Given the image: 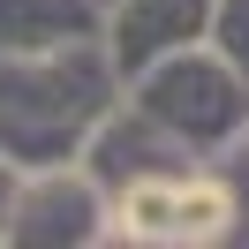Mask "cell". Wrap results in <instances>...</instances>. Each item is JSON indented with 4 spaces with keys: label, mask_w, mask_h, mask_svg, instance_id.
Segmentation results:
<instances>
[{
    "label": "cell",
    "mask_w": 249,
    "mask_h": 249,
    "mask_svg": "<svg viewBox=\"0 0 249 249\" xmlns=\"http://www.w3.org/2000/svg\"><path fill=\"white\" fill-rule=\"evenodd\" d=\"M121 91V68L106 61L98 38L46 53H0V166H68L83 151V136L98 128V113Z\"/></svg>",
    "instance_id": "obj_1"
},
{
    "label": "cell",
    "mask_w": 249,
    "mask_h": 249,
    "mask_svg": "<svg viewBox=\"0 0 249 249\" xmlns=\"http://www.w3.org/2000/svg\"><path fill=\"white\" fill-rule=\"evenodd\" d=\"M242 234V189L212 159H166L106 189L98 242H151V249H204Z\"/></svg>",
    "instance_id": "obj_2"
},
{
    "label": "cell",
    "mask_w": 249,
    "mask_h": 249,
    "mask_svg": "<svg viewBox=\"0 0 249 249\" xmlns=\"http://www.w3.org/2000/svg\"><path fill=\"white\" fill-rule=\"evenodd\" d=\"M128 106H136L151 128H166L189 159L234 151V143L249 136V83L234 76L204 38L159 53L151 68H136V98H128Z\"/></svg>",
    "instance_id": "obj_3"
},
{
    "label": "cell",
    "mask_w": 249,
    "mask_h": 249,
    "mask_svg": "<svg viewBox=\"0 0 249 249\" xmlns=\"http://www.w3.org/2000/svg\"><path fill=\"white\" fill-rule=\"evenodd\" d=\"M106 234V189L68 159V166H31L8 181L0 242H98Z\"/></svg>",
    "instance_id": "obj_4"
},
{
    "label": "cell",
    "mask_w": 249,
    "mask_h": 249,
    "mask_svg": "<svg viewBox=\"0 0 249 249\" xmlns=\"http://www.w3.org/2000/svg\"><path fill=\"white\" fill-rule=\"evenodd\" d=\"M204 16H212V0H113L106 16H98V38H106V61L121 68V76H136L159 53L196 46Z\"/></svg>",
    "instance_id": "obj_5"
},
{
    "label": "cell",
    "mask_w": 249,
    "mask_h": 249,
    "mask_svg": "<svg viewBox=\"0 0 249 249\" xmlns=\"http://www.w3.org/2000/svg\"><path fill=\"white\" fill-rule=\"evenodd\" d=\"M76 38H98L91 0H0V53H46Z\"/></svg>",
    "instance_id": "obj_6"
},
{
    "label": "cell",
    "mask_w": 249,
    "mask_h": 249,
    "mask_svg": "<svg viewBox=\"0 0 249 249\" xmlns=\"http://www.w3.org/2000/svg\"><path fill=\"white\" fill-rule=\"evenodd\" d=\"M204 46L249 83V0H212V16H204Z\"/></svg>",
    "instance_id": "obj_7"
},
{
    "label": "cell",
    "mask_w": 249,
    "mask_h": 249,
    "mask_svg": "<svg viewBox=\"0 0 249 249\" xmlns=\"http://www.w3.org/2000/svg\"><path fill=\"white\" fill-rule=\"evenodd\" d=\"M91 8H98V16H106V8H113V0H91Z\"/></svg>",
    "instance_id": "obj_8"
}]
</instances>
